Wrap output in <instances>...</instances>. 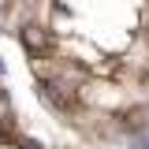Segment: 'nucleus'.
<instances>
[{
	"instance_id": "nucleus-4",
	"label": "nucleus",
	"mask_w": 149,
	"mask_h": 149,
	"mask_svg": "<svg viewBox=\"0 0 149 149\" xmlns=\"http://www.w3.org/2000/svg\"><path fill=\"white\" fill-rule=\"evenodd\" d=\"M11 146H15V149H41V146H37V142H30V138H15Z\"/></svg>"
},
{
	"instance_id": "nucleus-2",
	"label": "nucleus",
	"mask_w": 149,
	"mask_h": 149,
	"mask_svg": "<svg viewBox=\"0 0 149 149\" xmlns=\"http://www.w3.org/2000/svg\"><path fill=\"white\" fill-rule=\"evenodd\" d=\"M19 45L30 56L45 60V56L52 52V34H49V26H41V22H26V26L19 30Z\"/></svg>"
},
{
	"instance_id": "nucleus-1",
	"label": "nucleus",
	"mask_w": 149,
	"mask_h": 149,
	"mask_svg": "<svg viewBox=\"0 0 149 149\" xmlns=\"http://www.w3.org/2000/svg\"><path fill=\"white\" fill-rule=\"evenodd\" d=\"M41 101H45L49 108H56V112H74L78 101H82V93L56 74V78H49V82H41Z\"/></svg>"
},
{
	"instance_id": "nucleus-3",
	"label": "nucleus",
	"mask_w": 149,
	"mask_h": 149,
	"mask_svg": "<svg viewBox=\"0 0 149 149\" xmlns=\"http://www.w3.org/2000/svg\"><path fill=\"white\" fill-rule=\"evenodd\" d=\"M116 123L127 130V134H142V130H149V104H130V108H123L119 116H116Z\"/></svg>"
}]
</instances>
